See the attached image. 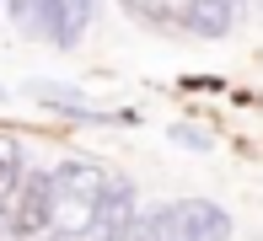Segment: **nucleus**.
<instances>
[{
	"mask_svg": "<svg viewBox=\"0 0 263 241\" xmlns=\"http://www.w3.org/2000/svg\"><path fill=\"white\" fill-rule=\"evenodd\" d=\"M107 183H113V177H107L97 161H86V155H70V161L54 172V231L86 236L91 220H97V209H102Z\"/></svg>",
	"mask_w": 263,
	"mask_h": 241,
	"instance_id": "f257e3e1",
	"label": "nucleus"
},
{
	"mask_svg": "<svg viewBox=\"0 0 263 241\" xmlns=\"http://www.w3.org/2000/svg\"><path fill=\"white\" fill-rule=\"evenodd\" d=\"M6 209H11V220L22 225L27 241L54 231V172H22V183L11 188Z\"/></svg>",
	"mask_w": 263,
	"mask_h": 241,
	"instance_id": "f03ea898",
	"label": "nucleus"
},
{
	"mask_svg": "<svg viewBox=\"0 0 263 241\" xmlns=\"http://www.w3.org/2000/svg\"><path fill=\"white\" fill-rule=\"evenodd\" d=\"M135 225H140V193H135L129 177H113L86 236H91V241H135Z\"/></svg>",
	"mask_w": 263,
	"mask_h": 241,
	"instance_id": "7ed1b4c3",
	"label": "nucleus"
},
{
	"mask_svg": "<svg viewBox=\"0 0 263 241\" xmlns=\"http://www.w3.org/2000/svg\"><path fill=\"white\" fill-rule=\"evenodd\" d=\"M172 214H177V236L183 241H226L231 236V214L215 198H177Z\"/></svg>",
	"mask_w": 263,
	"mask_h": 241,
	"instance_id": "20e7f679",
	"label": "nucleus"
},
{
	"mask_svg": "<svg viewBox=\"0 0 263 241\" xmlns=\"http://www.w3.org/2000/svg\"><path fill=\"white\" fill-rule=\"evenodd\" d=\"M22 32H43V38L65 43V32H70V0H32V16H27Z\"/></svg>",
	"mask_w": 263,
	"mask_h": 241,
	"instance_id": "39448f33",
	"label": "nucleus"
},
{
	"mask_svg": "<svg viewBox=\"0 0 263 241\" xmlns=\"http://www.w3.org/2000/svg\"><path fill=\"white\" fill-rule=\"evenodd\" d=\"M124 6L135 16H145V22H161V27H188L199 0H124Z\"/></svg>",
	"mask_w": 263,
	"mask_h": 241,
	"instance_id": "423d86ee",
	"label": "nucleus"
},
{
	"mask_svg": "<svg viewBox=\"0 0 263 241\" xmlns=\"http://www.w3.org/2000/svg\"><path fill=\"white\" fill-rule=\"evenodd\" d=\"M135 241H183V236H177V214H172V204H156V209H140Z\"/></svg>",
	"mask_w": 263,
	"mask_h": 241,
	"instance_id": "0eeeda50",
	"label": "nucleus"
},
{
	"mask_svg": "<svg viewBox=\"0 0 263 241\" xmlns=\"http://www.w3.org/2000/svg\"><path fill=\"white\" fill-rule=\"evenodd\" d=\"M231 22H236V6H231V0H199L188 27H194V32H204V38H220Z\"/></svg>",
	"mask_w": 263,
	"mask_h": 241,
	"instance_id": "6e6552de",
	"label": "nucleus"
},
{
	"mask_svg": "<svg viewBox=\"0 0 263 241\" xmlns=\"http://www.w3.org/2000/svg\"><path fill=\"white\" fill-rule=\"evenodd\" d=\"M22 172H27V166H22V139L0 134V204L11 198V188L22 183Z\"/></svg>",
	"mask_w": 263,
	"mask_h": 241,
	"instance_id": "1a4fd4ad",
	"label": "nucleus"
},
{
	"mask_svg": "<svg viewBox=\"0 0 263 241\" xmlns=\"http://www.w3.org/2000/svg\"><path fill=\"white\" fill-rule=\"evenodd\" d=\"M91 11H97V0H70V32H65V43H76L81 32H86Z\"/></svg>",
	"mask_w": 263,
	"mask_h": 241,
	"instance_id": "9d476101",
	"label": "nucleus"
},
{
	"mask_svg": "<svg viewBox=\"0 0 263 241\" xmlns=\"http://www.w3.org/2000/svg\"><path fill=\"white\" fill-rule=\"evenodd\" d=\"M172 139H177V145H188V150H210V134H199V129H188V124H183V129H172Z\"/></svg>",
	"mask_w": 263,
	"mask_h": 241,
	"instance_id": "9b49d317",
	"label": "nucleus"
},
{
	"mask_svg": "<svg viewBox=\"0 0 263 241\" xmlns=\"http://www.w3.org/2000/svg\"><path fill=\"white\" fill-rule=\"evenodd\" d=\"M0 241H27V236H22V225L11 220V209H6V204H0Z\"/></svg>",
	"mask_w": 263,
	"mask_h": 241,
	"instance_id": "f8f14e48",
	"label": "nucleus"
},
{
	"mask_svg": "<svg viewBox=\"0 0 263 241\" xmlns=\"http://www.w3.org/2000/svg\"><path fill=\"white\" fill-rule=\"evenodd\" d=\"M32 241H76L70 231H43V236H32Z\"/></svg>",
	"mask_w": 263,
	"mask_h": 241,
	"instance_id": "ddd939ff",
	"label": "nucleus"
},
{
	"mask_svg": "<svg viewBox=\"0 0 263 241\" xmlns=\"http://www.w3.org/2000/svg\"><path fill=\"white\" fill-rule=\"evenodd\" d=\"M231 6H242V0H231Z\"/></svg>",
	"mask_w": 263,
	"mask_h": 241,
	"instance_id": "4468645a",
	"label": "nucleus"
}]
</instances>
